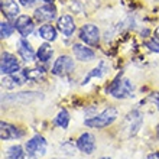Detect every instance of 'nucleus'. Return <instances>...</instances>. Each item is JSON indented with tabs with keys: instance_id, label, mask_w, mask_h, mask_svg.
I'll return each instance as SVG.
<instances>
[{
	"instance_id": "obj_17",
	"label": "nucleus",
	"mask_w": 159,
	"mask_h": 159,
	"mask_svg": "<svg viewBox=\"0 0 159 159\" xmlns=\"http://www.w3.org/2000/svg\"><path fill=\"white\" fill-rule=\"evenodd\" d=\"M52 55H54V49L51 48L49 43H42V45L39 46L38 52H36V57H38V59L42 61V62L49 61V59L52 58Z\"/></svg>"
},
{
	"instance_id": "obj_27",
	"label": "nucleus",
	"mask_w": 159,
	"mask_h": 159,
	"mask_svg": "<svg viewBox=\"0 0 159 159\" xmlns=\"http://www.w3.org/2000/svg\"><path fill=\"white\" fill-rule=\"evenodd\" d=\"M156 134H158V139H159V125H158V127H156Z\"/></svg>"
},
{
	"instance_id": "obj_14",
	"label": "nucleus",
	"mask_w": 159,
	"mask_h": 159,
	"mask_svg": "<svg viewBox=\"0 0 159 159\" xmlns=\"http://www.w3.org/2000/svg\"><path fill=\"white\" fill-rule=\"evenodd\" d=\"M2 13L7 17L9 20H16V16L19 15V6L15 0H3L2 2Z\"/></svg>"
},
{
	"instance_id": "obj_21",
	"label": "nucleus",
	"mask_w": 159,
	"mask_h": 159,
	"mask_svg": "<svg viewBox=\"0 0 159 159\" xmlns=\"http://www.w3.org/2000/svg\"><path fill=\"white\" fill-rule=\"evenodd\" d=\"M13 34V26L7 22H2L0 23V38L4 39V38H9L10 35Z\"/></svg>"
},
{
	"instance_id": "obj_5",
	"label": "nucleus",
	"mask_w": 159,
	"mask_h": 159,
	"mask_svg": "<svg viewBox=\"0 0 159 159\" xmlns=\"http://www.w3.org/2000/svg\"><path fill=\"white\" fill-rule=\"evenodd\" d=\"M74 68H75L74 59L68 55H62L55 61L54 67H52V74L54 75H65V74H70L71 71H74Z\"/></svg>"
},
{
	"instance_id": "obj_8",
	"label": "nucleus",
	"mask_w": 159,
	"mask_h": 159,
	"mask_svg": "<svg viewBox=\"0 0 159 159\" xmlns=\"http://www.w3.org/2000/svg\"><path fill=\"white\" fill-rule=\"evenodd\" d=\"M35 19L38 22H51L57 17V9L52 3H48L45 6H41L35 10Z\"/></svg>"
},
{
	"instance_id": "obj_7",
	"label": "nucleus",
	"mask_w": 159,
	"mask_h": 159,
	"mask_svg": "<svg viewBox=\"0 0 159 159\" xmlns=\"http://www.w3.org/2000/svg\"><path fill=\"white\" fill-rule=\"evenodd\" d=\"M77 148L85 155H91L96 151V138L91 133H83L77 139Z\"/></svg>"
},
{
	"instance_id": "obj_12",
	"label": "nucleus",
	"mask_w": 159,
	"mask_h": 159,
	"mask_svg": "<svg viewBox=\"0 0 159 159\" xmlns=\"http://www.w3.org/2000/svg\"><path fill=\"white\" fill-rule=\"evenodd\" d=\"M22 136H23V132L16 129L15 126L4 123V121L0 123V138H2V140H10V139H17L22 138Z\"/></svg>"
},
{
	"instance_id": "obj_9",
	"label": "nucleus",
	"mask_w": 159,
	"mask_h": 159,
	"mask_svg": "<svg viewBox=\"0 0 159 159\" xmlns=\"http://www.w3.org/2000/svg\"><path fill=\"white\" fill-rule=\"evenodd\" d=\"M15 28L25 38L29 34H32V30L35 28V23L32 20V17H29L28 15H22V16H17V19L15 20Z\"/></svg>"
},
{
	"instance_id": "obj_16",
	"label": "nucleus",
	"mask_w": 159,
	"mask_h": 159,
	"mask_svg": "<svg viewBox=\"0 0 159 159\" xmlns=\"http://www.w3.org/2000/svg\"><path fill=\"white\" fill-rule=\"evenodd\" d=\"M38 35L45 41H55L57 38V29L52 25H42L38 30Z\"/></svg>"
},
{
	"instance_id": "obj_26",
	"label": "nucleus",
	"mask_w": 159,
	"mask_h": 159,
	"mask_svg": "<svg viewBox=\"0 0 159 159\" xmlns=\"http://www.w3.org/2000/svg\"><path fill=\"white\" fill-rule=\"evenodd\" d=\"M148 159H159V152H153L148 156Z\"/></svg>"
},
{
	"instance_id": "obj_4",
	"label": "nucleus",
	"mask_w": 159,
	"mask_h": 159,
	"mask_svg": "<svg viewBox=\"0 0 159 159\" xmlns=\"http://www.w3.org/2000/svg\"><path fill=\"white\" fill-rule=\"evenodd\" d=\"M20 70L19 61L16 57L9 52H3L2 54V61H0V71L3 75H10V74H16Z\"/></svg>"
},
{
	"instance_id": "obj_23",
	"label": "nucleus",
	"mask_w": 159,
	"mask_h": 159,
	"mask_svg": "<svg viewBox=\"0 0 159 159\" xmlns=\"http://www.w3.org/2000/svg\"><path fill=\"white\" fill-rule=\"evenodd\" d=\"M146 48H149V51H152V52L159 54V39L153 38V39H151V41H148L146 42Z\"/></svg>"
},
{
	"instance_id": "obj_1",
	"label": "nucleus",
	"mask_w": 159,
	"mask_h": 159,
	"mask_svg": "<svg viewBox=\"0 0 159 159\" xmlns=\"http://www.w3.org/2000/svg\"><path fill=\"white\" fill-rule=\"evenodd\" d=\"M116 119H117V110L114 107H109L107 110L101 111L100 114H96V116L87 119L84 121V125L88 127H94V129H103V127L110 126Z\"/></svg>"
},
{
	"instance_id": "obj_13",
	"label": "nucleus",
	"mask_w": 159,
	"mask_h": 159,
	"mask_svg": "<svg viewBox=\"0 0 159 159\" xmlns=\"http://www.w3.org/2000/svg\"><path fill=\"white\" fill-rule=\"evenodd\" d=\"M58 29L62 32V35H65L67 38H70L74 30H75V23H74V19L68 15H64L62 17L58 19Z\"/></svg>"
},
{
	"instance_id": "obj_2",
	"label": "nucleus",
	"mask_w": 159,
	"mask_h": 159,
	"mask_svg": "<svg viewBox=\"0 0 159 159\" xmlns=\"http://www.w3.org/2000/svg\"><path fill=\"white\" fill-rule=\"evenodd\" d=\"M133 84L130 83L129 80H121L120 77H117L111 83V85L109 87L107 91L116 98H127V97L133 96Z\"/></svg>"
},
{
	"instance_id": "obj_6",
	"label": "nucleus",
	"mask_w": 159,
	"mask_h": 159,
	"mask_svg": "<svg viewBox=\"0 0 159 159\" xmlns=\"http://www.w3.org/2000/svg\"><path fill=\"white\" fill-rule=\"evenodd\" d=\"M26 152L30 156H42L46 152V140L41 134H35L34 138L26 143Z\"/></svg>"
},
{
	"instance_id": "obj_19",
	"label": "nucleus",
	"mask_w": 159,
	"mask_h": 159,
	"mask_svg": "<svg viewBox=\"0 0 159 159\" xmlns=\"http://www.w3.org/2000/svg\"><path fill=\"white\" fill-rule=\"evenodd\" d=\"M68 123H70V114H68V111L65 109H62L58 113L57 119H55V125L59 126V127H62V129H67Z\"/></svg>"
},
{
	"instance_id": "obj_28",
	"label": "nucleus",
	"mask_w": 159,
	"mask_h": 159,
	"mask_svg": "<svg viewBox=\"0 0 159 159\" xmlns=\"http://www.w3.org/2000/svg\"><path fill=\"white\" fill-rule=\"evenodd\" d=\"M43 2H48V3H52L54 0H43Z\"/></svg>"
},
{
	"instance_id": "obj_3",
	"label": "nucleus",
	"mask_w": 159,
	"mask_h": 159,
	"mask_svg": "<svg viewBox=\"0 0 159 159\" xmlns=\"http://www.w3.org/2000/svg\"><path fill=\"white\" fill-rule=\"evenodd\" d=\"M80 39L90 46H97L100 42V32L96 25L87 23L80 29Z\"/></svg>"
},
{
	"instance_id": "obj_22",
	"label": "nucleus",
	"mask_w": 159,
	"mask_h": 159,
	"mask_svg": "<svg viewBox=\"0 0 159 159\" xmlns=\"http://www.w3.org/2000/svg\"><path fill=\"white\" fill-rule=\"evenodd\" d=\"M104 68H106L104 64H100V67L94 68V70H93V72H90V74L87 75V78H84V83H83V84L88 83V80L93 78V77H101L103 74H104Z\"/></svg>"
},
{
	"instance_id": "obj_15",
	"label": "nucleus",
	"mask_w": 159,
	"mask_h": 159,
	"mask_svg": "<svg viewBox=\"0 0 159 159\" xmlns=\"http://www.w3.org/2000/svg\"><path fill=\"white\" fill-rule=\"evenodd\" d=\"M19 54H20V57L23 58V61H34L35 59V52L34 49H32V46H30V43L28 41H26L25 38H22L20 41H19Z\"/></svg>"
},
{
	"instance_id": "obj_24",
	"label": "nucleus",
	"mask_w": 159,
	"mask_h": 159,
	"mask_svg": "<svg viewBox=\"0 0 159 159\" xmlns=\"http://www.w3.org/2000/svg\"><path fill=\"white\" fill-rule=\"evenodd\" d=\"M149 98L158 106V109H159V93H152L151 96H149Z\"/></svg>"
},
{
	"instance_id": "obj_18",
	"label": "nucleus",
	"mask_w": 159,
	"mask_h": 159,
	"mask_svg": "<svg viewBox=\"0 0 159 159\" xmlns=\"http://www.w3.org/2000/svg\"><path fill=\"white\" fill-rule=\"evenodd\" d=\"M28 152H23L22 146L15 145V146L9 148L7 149V158L9 159H28Z\"/></svg>"
},
{
	"instance_id": "obj_25",
	"label": "nucleus",
	"mask_w": 159,
	"mask_h": 159,
	"mask_svg": "<svg viewBox=\"0 0 159 159\" xmlns=\"http://www.w3.org/2000/svg\"><path fill=\"white\" fill-rule=\"evenodd\" d=\"M19 2H20L22 6H30V4L34 3L35 0H19Z\"/></svg>"
},
{
	"instance_id": "obj_20",
	"label": "nucleus",
	"mask_w": 159,
	"mask_h": 159,
	"mask_svg": "<svg viewBox=\"0 0 159 159\" xmlns=\"http://www.w3.org/2000/svg\"><path fill=\"white\" fill-rule=\"evenodd\" d=\"M25 74L28 80H39L45 75V70L43 68H35V70H25Z\"/></svg>"
},
{
	"instance_id": "obj_10",
	"label": "nucleus",
	"mask_w": 159,
	"mask_h": 159,
	"mask_svg": "<svg viewBox=\"0 0 159 159\" xmlns=\"http://www.w3.org/2000/svg\"><path fill=\"white\" fill-rule=\"evenodd\" d=\"M72 54L81 62H88V61H93L96 58V54L90 48H87L85 45H81V43H74L72 45Z\"/></svg>"
},
{
	"instance_id": "obj_11",
	"label": "nucleus",
	"mask_w": 159,
	"mask_h": 159,
	"mask_svg": "<svg viewBox=\"0 0 159 159\" xmlns=\"http://www.w3.org/2000/svg\"><path fill=\"white\" fill-rule=\"evenodd\" d=\"M36 98H42L41 93H17V94H12V96L3 97V103H28V101L36 100Z\"/></svg>"
}]
</instances>
